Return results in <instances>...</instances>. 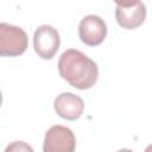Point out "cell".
<instances>
[{
    "label": "cell",
    "instance_id": "1",
    "mask_svg": "<svg viewBox=\"0 0 152 152\" xmlns=\"http://www.w3.org/2000/svg\"><path fill=\"white\" fill-rule=\"evenodd\" d=\"M59 75L71 87L81 90L91 88L99 76L96 63L76 49L65 50L58 61Z\"/></svg>",
    "mask_w": 152,
    "mask_h": 152
},
{
    "label": "cell",
    "instance_id": "2",
    "mask_svg": "<svg viewBox=\"0 0 152 152\" xmlns=\"http://www.w3.org/2000/svg\"><path fill=\"white\" fill-rule=\"evenodd\" d=\"M27 49V34L18 26L6 23L0 24V55L2 57H17Z\"/></svg>",
    "mask_w": 152,
    "mask_h": 152
},
{
    "label": "cell",
    "instance_id": "4",
    "mask_svg": "<svg viewBox=\"0 0 152 152\" xmlns=\"http://www.w3.org/2000/svg\"><path fill=\"white\" fill-rule=\"evenodd\" d=\"M61 38L58 31L50 25L39 26L33 34V48L43 59H51L58 51Z\"/></svg>",
    "mask_w": 152,
    "mask_h": 152
},
{
    "label": "cell",
    "instance_id": "6",
    "mask_svg": "<svg viewBox=\"0 0 152 152\" xmlns=\"http://www.w3.org/2000/svg\"><path fill=\"white\" fill-rule=\"evenodd\" d=\"M53 108L61 118L74 121L82 115L84 110V102L78 95L72 93H62L55 99Z\"/></svg>",
    "mask_w": 152,
    "mask_h": 152
},
{
    "label": "cell",
    "instance_id": "9",
    "mask_svg": "<svg viewBox=\"0 0 152 152\" xmlns=\"http://www.w3.org/2000/svg\"><path fill=\"white\" fill-rule=\"evenodd\" d=\"M114 2L121 7H131V6L140 2V0H114Z\"/></svg>",
    "mask_w": 152,
    "mask_h": 152
},
{
    "label": "cell",
    "instance_id": "7",
    "mask_svg": "<svg viewBox=\"0 0 152 152\" xmlns=\"http://www.w3.org/2000/svg\"><path fill=\"white\" fill-rule=\"evenodd\" d=\"M115 18L121 27L126 30H134L145 21L146 6L142 2H138L131 7L118 6L115 8Z\"/></svg>",
    "mask_w": 152,
    "mask_h": 152
},
{
    "label": "cell",
    "instance_id": "5",
    "mask_svg": "<svg viewBox=\"0 0 152 152\" xmlns=\"http://www.w3.org/2000/svg\"><path fill=\"white\" fill-rule=\"evenodd\" d=\"M78 36L82 43L88 46H97L103 43L107 36V25L102 18L95 14L86 15L78 26Z\"/></svg>",
    "mask_w": 152,
    "mask_h": 152
},
{
    "label": "cell",
    "instance_id": "8",
    "mask_svg": "<svg viewBox=\"0 0 152 152\" xmlns=\"http://www.w3.org/2000/svg\"><path fill=\"white\" fill-rule=\"evenodd\" d=\"M20 151V150H27V151H32V147H30V146H27L25 142H23V141H15L13 145H11V146H8L7 148H6V152H8V151Z\"/></svg>",
    "mask_w": 152,
    "mask_h": 152
},
{
    "label": "cell",
    "instance_id": "3",
    "mask_svg": "<svg viewBox=\"0 0 152 152\" xmlns=\"http://www.w3.org/2000/svg\"><path fill=\"white\" fill-rule=\"evenodd\" d=\"M76 139L72 131L65 126L55 125L48 129L44 138V152H72Z\"/></svg>",
    "mask_w": 152,
    "mask_h": 152
}]
</instances>
